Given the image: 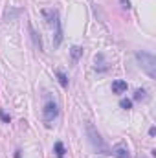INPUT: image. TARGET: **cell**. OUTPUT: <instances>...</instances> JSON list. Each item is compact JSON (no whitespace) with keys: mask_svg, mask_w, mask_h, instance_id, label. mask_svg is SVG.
Wrapping results in <instances>:
<instances>
[{"mask_svg":"<svg viewBox=\"0 0 156 158\" xmlns=\"http://www.w3.org/2000/svg\"><path fill=\"white\" fill-rule=\"evenodd\" d=\"M42 17L46 19L48 26L53 30V44L59 46L63 42V28H61V20H59V11L50 7V9H42Z\"/></svg>","mask_w":156,"mask_h":158,"instance_id":"obj_1","label":"cell"},{"mask_svg":"<svg viewBox=\"0 0 156 158\" xmlns=\"http://www.w3.org/2000/svg\"><path fill=\"white\" fill-rule=\"evenodd\" d=\"M136 59L142 66V70L147 72V76L151 79H156V57L149 52H138L136 53Z\"/></svg>","mask_w":156,"mask_h":158,"instance_id":"obj_2","label":"cell"},{"mask_svg":"<svg viewBox=\"0 0 156 158\" xmlns=\"http://www.w3.org/2000/svg\"><path fill=\"white\" fill-rule=\"evenodd\" d=\"M86 132H88V138H90V143H92V147L97 151V153H101V155H110V149H109V145L103 142V138H101V134L94 129V125H86Z\"/></svg>","mask_w":156,"mask_h":158,"instance_id":"obj_3","label":"cell"},{"mask_svg":"<svg viewBox=\"0 0 156 158\" xmlns=\"http://www.w3.org/2000/svg\"><path fill=\"white\" fill-rule=\"evenodd\" d=\"M59 116V107H57V103L53 101V99H48L46 103H44V109H42V119H44V123L50 127L51 123H53V119H57Z\"/></svg>","mask_w":156,"mask_h":158,"instance_id":"obj_4","label":"cell"},{"mask_svg":"<svg viewBox=\"0 0 156 158\" xmlns=\"http://www.w3.org/2000/svg\"><path fill=\"white\" fill-rule=\"evenodd\" d=\"M110 155L116 158H130V155H129V149L123 145V143H117V145H114V149L110 151Z\"/></svg>","mask_w":156,"mask_h":158,"instance_id":"obj_5","label":"cell"},{"mask_svg":"<svg viewBox=\"0 0 156 158\" xmlns=\"http://www.w3.org/2000/svg\"><path fill=\"white\" fill-rule=\"evenodd\" d=\"M127 81H121V79H116L114 83H112V92L114 94H123L125 90H127Z\"/></svg>","mask_w":156,"mask_h":158,"instance_id":"obj_6","label":"cell"},{"mask_svg":"<svg viewBox=\"0 0 156 158\" xmlns=\"http://www.w3.org/2000/svg\"><path fill=\"white\" fill-rule=\"evenodd\" d=\"M70 55H72V61H74V63H76V61H79V57L83 55V48H81V46H72Z\"/></svg>","mask_w":156,"mask_h":158,"instance_id":"obj_7","label":"cell"},{"mask_svg":"<svg viewBox=\"0 0 156 158\" xmlns=\"http://www.w3.org/2000/svg\"><path fill=\"white\" fill-rule=\"evenodd\" d=\"M53 151H55L57 158H63V156H64V153H66V151H64V145H63L61 142H57V143L53 145Z\"/></svg>","mask_w":156,"mask_h":158,"instance_id":"obj_8","label":"cell"},{"mask_svg":"<svg viewBox=\"0 0 156 158\" xmlns=\"http://www.w3.org/2000/svg\"><path fill=\"white\" fill-rule=\"evenodd\" d=\"M30 33H31V37H33V42H35L37 50H42V42H40V39L37 37V33H35V30H33V26H31V24H30Z\"/></svg>","mask_w":156,"mask_h":158,"instance_id":"obj_9","label":"cell"},{"mask_svg":"<svg viewBox=\"0 0 156 158\" xmlns=\"http://www.w3.org/2000/svg\"><path fill=\"white\" fill-rule=\"evenodd\" d=\"M145 98H147L145 88H138V90L134 92V99H136V101H142V99H145Z\"/></svg>","mask_w":156,"mask_h":158,"instance_id":"obj_10","label":"cell"},{"mask_svg":"<svg viewBox=\"0 0 156 158\" xmlns=\"http://www.w3.org/2000/svg\"><path fill=\"white\" fill-rule=\"evenodd\" d=\"M57 79H59V83H61V86H68V79H66V76L63 74V72H57Z\"/></svg>","mask_w":156,"mask_h":158,"instance_id":"obj_11","label":"cell"},{"mask_svg":"<svg viewBox=\"0 0 156 158\" xmlns=\"http://www.w3.org/2000/svg\"><path fill=\"white\" fill-rule=\"evenodd\" d=\"M119 105H121V109L129 110V109L132 107V101H130V99H121V101H119Z\"/></svg>","mask_w":156,"mask_h":158,"instance_id":"obj_12","label":"cell"},{"mask_svg":"<svg viewBox=\"0 0 156 158\" xmlns=\"http://www.w3.org/2000/svg\"><path fill=\"white\" fill-rule=\"evenodd\" d=\"M0 118L4 119V121H6V123H9V116H7V114H6V112H4V110H0Z\"/></svg>","mask_w":156,"mask_h":158,"instance_id":"obj_13","label":"cell"},{"mask_svg":"<svg viewBox=\"0 0 156 158\" xmlns=\"http://www.w3.org/2000/svg\"><path fill=\"white\" fill-rule=\"evenodd\" d=\"M121 4H123V7H127V9L130 7V2H129V0H121Z\"/></svg>","mask_w":156,"mask_h":158,"instance_id":"obj_14","label":"cell"},{"mask_svg":"<svg viewBox=\"0 0 156 158\" xmlns=\"http://www.w3.org/2000/svg\"><path fill=\"white\" fill-rule=\"evenodd\" d=\"M15 158H20V151H17V153H15Z\"/></svg>","mask_w":156,"mask_h":158,"instance_id":"obj_15","label":"cell"}]
</instances>
